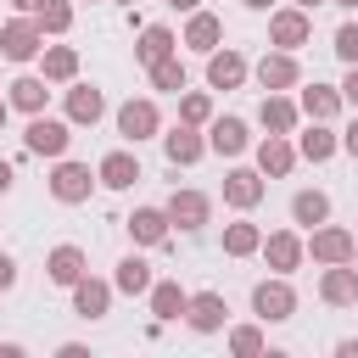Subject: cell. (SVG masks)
I'll use <instances>...</instances> for the list:
<instances>
[{"label":"cell","instance_id":"6da1fadb","mask_svg":"<svg viewBox=\"0 0 358 358\" xmlns=\"http://www.w3.org/2000/svg\"><path fill=\"white\" fill-rule=\"evenodd\" d=\"M67 145H73V123L67 117H45V112L28 117V129H22V151L28 157L56 162V157H67Z\"/></svg>","mask_w":358,"mask_h":358},{"label":"cell","instance_id":"7a4b0ae2","mask_svg":"<svg viewBox=\"0 0 358 358\" xmlns=\"http://www.w3.org/2000/svg\"><path fill=\"white\" fill-rule=\"evenodd\" d=\"M50 201H62V207H84L90 201V190L101 185L95 173H90V162H73V157H56L50 162Z\"/></svg>","mask_w":358,"mask_h":358},{"label":"cell","instance_id":"3957f363","mask_svg":"<svg viewBox=\"0 0 358 358\" xmlns=\"http://www.w3.org/2000/svg\"><path fill=\"white\" fill-rule=\"evenodd\" d=\"M252 319H263V324H285V319H296L291 274H268V280L252 285Z\"/></svg>","mask_w":358,"mask_h":358},{"label":"cell","instance_id":"277c9868","mask_svg":"<svg viewBox=\"0 0 358 358\" xmlns=\"http://www.w3.org/2000/svg\"><path fill=\"white\" fill-rule=\"evenodd\" d=\"M39 50H45V34H39V22L28 17V11H17L6 28H0V62H39Z\"/></svg>","mask_w":358,"mask_h":358},{"label":"cell","instance_id":"5b68a950","mask_svg":"<svg viewBox=\"0 0 358 358\" xmlns=\"http://www.w3.org/2000/svg\"><path fill=\"white\" fill-rule=\"evenodd\" d=\"M112 117H117V134H123L129 145H140V140H157V134H162V112H157V101H151V95H129Z\"/></svg>","mask_w":358,"mask_h":358},{"label":"cell","instance_id":"8992f818","mask_svg":"<svg viewBox=\"0 0 358 358\" xmlns=\"http://www.w3.org/2000/svg\"><path fill=\"white\" fill-rule=\"evenodd\" d=\"M302 246H308V257H313L319 268H324V263H352V257H358L352 229H341V224H330V218H324V224H313Z\"/></svg>","mask_w":358,"mask_h":358},{"label":"cell","instance_id":"52a82bcc","mask_svg":"<svg viewBox=\"0 0 358 358\" xmlns=\"http://www.w3.org/2000/svg\"><path fill=\"white\" fill-rule=\"evenodd\" d=\"M313 39V11L302 6H274L268 11V45L274 50H302Z\"/></svg>","mask_w":358,"mask_h":358},{"label":"cell","instance_id":"ba28073f","mask_svg":"<svg viewBox=\"0 0 358 358\" xmlns=\"http://www.w3.org/2000/svg\"><path fill=\"white\" fill-rule=\"evenodd\" d=\"M162 213H168V224H173V229L196 235V229H207V224H213V196L185 185V190H173V196L162 201Z\"/></svg>","mask_w":358,"mask_h":358},{"label":"cell","instance_id":"9c48e42d","mask_svg":"<svg viewBox=\"0 0 358 358\" xmlns=\"http://www.w3.org/2000/svg\"><path fill=\"white\" fill-rule=\"evenodd\" d=\"M62 112H67L73 129H95V123L106 117V95H101L95 84H78V78H73V84L62 90Z\"/></svg>","mask_w":358,"mask_h":358},{"label":"cell","instance_id":"30bf717a","mask_svg":"<svg viewBox=\"0 0 358 358\" xmlns=\"http://www.w3.org/2000/svg\"><path fill=\"white\" fill-rule=\"evenodd\" d=\"M252 78L263 84V90H296L302 84V62H296V50H263V62L252 67Z\"/></svg>","mask_w":358,"mask_h":358},{"label":"cell","instance_id":"8fae6325","mask_svg":"<svg viewBox=\"0 0 358 358\" xmlns=\"http://www.w3.org/2000/svg\"><path fill=\"white\" fill-rule=\"evenodd\" d=\"M207 151H218V157H241V151H252V129H246V117H235V112H213L207 117Z\"/></svg>","mask_w":358,"mask_h":358},{"label":"cell","instance_id":"7c38bea8","mask_svg":"<svg viewBox=\"0 0 358 358\" xmlns=\"http://www.w3.org/2000/svg\"><path fill=\"white\" fill-rule=\"evenodd\" d=\"M185 324H190L196 336H218V330L229 324V302H224L218 291H190V302H185Z\"/></svg>","mask_w":358,"mask_h":358},{"label":"cell","instance_id":"4fadbf2b","mask_svg":"<svg viewBox=\"0 0 358 358\" xmlns=\"http://www.w3.org/2000/svg\"><path fill=\"white\" fill-rule=\"evenodd\" d=\"M246 73H252V62H246L235 45L207 50V90H241V84H246Z\"/></svg>","mask_w":358,"mask_h":358},{"label":"cell","instance_id":"5bb4252c","mask_svg":"<svg viewBox=\"0 0 358 358\" xmlns=\"http://www.w3.org/2000/svg\"><path fill=\"white\" fill-rule=\"evenodd\" d=\"M157 140H162V157H168L173 168H190V162H201V157H207V134H201V129H190V123H173V129H162Z\"/></svg>","mask_w":358,"mask_h":358},{"label":"cell","instance_id":"9a60e30c","mask_svg":"<svg viewBox=\"0 0 358 358\" xmlns=\"http://www.w3.org/2000/svg\"><path fill=\"white\" fill-rule=\"evenodd\" d=\"M252 151H257V173H263V179H285V173H291V168L302 162V157H296V140H291V134H263V140H257Z\"/></svg>","mask_w":358,"mask_h":358},{"label":"cell","instance_id":"2e32d148","mask_svg":"<svg viewBox=\"0 0 358 358\" xmlns=\"http://www.w3.org/2000/svg\"><path fill=\"white\" fill-rule=\"evenodd\" d=\"M263 263L274 268V274H296L302 268V257H308V246H302V235L296 229H274V235H263Z\"/></svg>","mask_w":358,"mask_h":358},{"label":"cell","instance_id":"e0dca14e","mask_svg":"<svg viewBox=\"0 0 358 358\" xmlns=\"http://www.w3.org/2000/svg\"><path fill=\"white\" fill-rule=\"evenodd\" d=\"M84 274H90V257H84V246L62 241V246H50V252H45V280H50V285L73 291V280H84Z\"/></svg>","mask_w":358,"mask_h":358},{"label":"cell","instance_id":"ac0fdd59","mask_svg":"<svg viewBox=\"0 0 358 358\" xmlns=\"http://www.w3.org/2000/svg\"><path fill=\"white\" fill-rule=\"evenodd\" d=\"M319 302H324V308H358V268H352V263H324V274H319Z\"/></svg>","mask_w":358,"mask_h":358},{"label":"cell","instance_id":"d6986e66","mask_svg":"<svg viewBox=\"0 0 358 358\" xmlns=\"http://www.w3.org/2000/svg\"><path fill=\"white\" fill-rule=\"evenodd\" d=\"M257 123H263L268 134H296V123H302V106H296L285 90H263V101H257Z\"/></svg>","mask_w":358,"mask_h":358},{"label":"cell","instance_id":"ffe728a7","mask_svg":"<svg viewBox=\"0 0 358 358\" xmlns=\"http://www.w3.org/2000/svg\"><path fill=\"white\" fill-rule=\"evenodd\" d=\"M263 196H268V179H263L257 168H229V173H224V201H229L235 213H252Z\"/></svg>","mask_w":358,"mask_h":358},{"label":"cell","instance_id":"44dd1931","mask_svg":"<svg viewBox=\"0 0 358 358\" xmlns=\"http://www.w3.org/2000/svg\"><path fill=\"white\" fill-rule=\"evenodd\" d=\"M112 280H95V274H84V280H73V313L78 319H106L112 313Z\"/></svg>","mask_w":358,"mask_h":358},{"label":"cell","instance_id":"7402d4cb","mask_svg":"<svg viewBox=\"0 0 358 358\" xmlns=\"http://www.w3.org/2000/svg\"><path fill=\"white\" fill-rule=\"evenodd\" d=\"M179 45H190L196 56H207V50H218L224 45V17H213V11H190L185 17V34H179Z\"/></svg>","mask_w":358,"mask_h":358},{"label":"cell","instance_id":"603a6c76","mask_svg":"<svg viewBox=\"0 0 358 358\" xmlns=\"http://www.w3.org/2000/svg\"><path fill=\"white\" fill-rule=\"evenodd\" d=\"M302 95H296V106H302V117H313V123H336L341 117V90L336 84H296Z\"/></svg>","mask_w":358,"mask_h":358},{"label":"cell","instance_id":"cb8c5ba5","mask_svg":"<svg viewBox=\"0 0 358 358\" xmlns=\"http://www.w3.org/2000/svg\"><path fill=\"white\" fill-rule=\"evenodd\" d=\"M123 229H129V241H134V246H162V241L173 235V224H168V213H162V207H134V213L123 218Z\"/></svg>","mask_w":358,"mask_h":358},{"label":"cell","instance_id":"d4e9b609","mask_svg":"<svg viewBox=\"0 0 358 358\" xmlns=\"http://www.w3.org/2000/svg\"><path fill=\"white\" fill-rule=\"evenodd\" d=\"M95 179H101L106 190H134V185H140V157H134V151H106V157L95 162Z\"/></svg>","mask_w":358,"mask_h":358},{"label":"cell","instance_id":"484cf974","mask_svg":"<svg viewBox=\"0 0 358 358\" xmlns=\"http://www.w3.org/2000/svg\"><path fill=\"white\" fill-rule=\"evenodd\" d=\"M173 50H179V34H173L168 22H145L140 39H134V62H140V67H151V62H162V56H173Z\"/></svg>","mask_w":358,"mask_h":358},{"label":"cell","instance_id":"4316f807","mask_svg":"<svg viewBox=\"0 0 358 358\" xmlns=\"http://www.w3.org/2000/svg\"><path fill=\"white\" fill-rule=\"evenodd\" d=\"M336 151H341V134H336L330 123H313V117H308V129L296 134V157H302V162H330Z\"/></svg>","mask_w":358,"mask_h":358},{"label":"cell","instance_id":"83f0119b","mask_svg":"<svg viewBox=\"0 0 358 358\" xmlns=\"http://www.w3.org/2000/svg\"><path fill=\"white\" fill-rule=\"evenodd\" d=\"M6 101H11V112H45V101H50V84L39 78V73H22V78H11L6 84Z\"/></svg>","mask_w":358,"mask_h":358},{"label":"cell","instance_id":"f1b7e54d","mask_svg":"<svg viewBox=\"0 0 358 358\" xmlns=\"http://www.w3.org/2000/svg\"><path fill=\"white\" fill-rule=\"evenodd\" d=\"M151 313H157V324H173V319H185V302H190V291L179 285V280H151Z\"/></svg>","mask_w":358,"mask_h":358},{"label":"cell","instance_id":"f546056e","mask_svg":"<svg viewBox=\"0 0 358 358\" xmlns=\"http://www.w3.org/2000/svg\"><path fill=\"white\" fill-rule=\"evenodd\" d=\"M39 78L45 84H73L78 78V50L73 45H45L39 50Z\"/></svg>","mask_w":358,"mask_h":358},{"label":"cell","instance_id":"4dcf8cb0","mask_svg":"<svg viewBox=\"0 0 358 358\" xmlns=\"http://www.w3.org/2000/svg\"><path fill=\"white\" fill-rule=\"evenodd\" d=\"M151 280H157V274H151V263L129 252V257L117 263V274H112V291H117V296H145V291H151Z\"/></svg>","mask_w":358,"mask_h":358},{"label":"cell","instance_id":"1f68e13d","mask_svg":"<svg viewBox=\"0 0 358 358\" xmlns=\"http://www.w3.org/2000/svg\"><path fill=\"white\" fill-rule=\"evenodd\" d=\"M145 73H151V90H162V95H179V90H190V67L179 62V50H173V56H162V62H151Z\"/></svg>","mask_w":358,"mask_h":358},{"label":"cell","instance_id":"d6a6232c","mask_svg":"<svg viewBox=\"0 0 358 358\" xmlns=\"http://www.w3.org/2000/svg\"><path fill=\"white\" fill-rule=\"evenodd\" d=\"M330 218V196L324 190H296L291 196V224L296 229H313V224H324Z\"/></svg>","mask_w":358,"mask_h":358},{"label":"cell","instance_id":"836d02e7","mask_svg":"<svg viewBox=\"0 0 358 358\" xmlns=\"http://www.w3.org/2000/svg\"><path fill=\"white\" fill-rule=\"evenodd\" d=\"M257 246H263V229L252 218L224 224V257H257Z\"/></svg>","mask_w":358,"mask_h":358},{"label":"cell","instance_id":"e575fe53","mask_svg":"<svg viewBox=\"0 0 358 358\" xmlns=\"http://www.w3.org/2000/svg\"><path fill=\"white\" fill-rule=\"evenodd\" d=\"M34 22H39L45 39H62V34L73 28V0H45V6L34 11Z\"/></svg>","mask_w":358,"mask_h":358},{"label":"cell","instance_id":"d590c367","mask_svg":"<svg viewBox=\"0 0 358 358\" xmlns=\"http://www.w3.org/2000/svg\"><path fill=\"white\" fill-rule=\"evenodd\" d=\"M224 341H229V352H235V358H257V352L268 347L263 319H257V324H229V336H224Z\"/></svg>","mask_w":358,"mask_h":358},{"label":"cell","instance_id":"8d00e7d4","mask_svg":"<svg viewBox=\"0 0 358 358\" xmlns=\"http://www.w3.org/2000/svg\"><path fill=\"white\" fill-rule=\"evenodd\" d=\"M207 117H213V95L207 90H179V123L207 129Z\"/></svg>","mask_w":358,"mask_h":358},{"label":"cell","instance_id":"74e56055","mask_svg":"<svg viewBox=\"0 0 358 358\" xmlns=\"http://www.w3.org/2000/svg\"><path fill=\"white\" fill-rule=\"evenodd\" d=\"M330 50H336V56H341V62L352 67V62H358V22H341V28H336V45H330Z\"/></svg>","mask_w":358,"mask_h":358},{"label":"cell","instance_id":"f35d334b","mask_svg":"<svg viewBox=\"0 0 358 358\" xmlns=\"http://www.w3.org/2000/svg\"><path fill=\"white\" fill-rule=\"evenodd\" d=\"M336 90H341V106H352V112H358V62L347 67V78H341Z\"/></svg>","mask_w":358,"mask_h":358},{"label":"cell","instance_id":"ab89813d","mask_svg":"<svg viewBox=\"0 0 358 358\" xmlns=\"http://www.w3.org/2000/svg\"><path fill=\"white\" fill-rule=\"evenodd\" d=\"M11 285H17V257H11V252H0V296H6Z\"/></svg>","mask_w":358,"mask_h":358},{"label":"cell","instance_id":"60d3db41","mask_svg":"<svg viewBox=\"0 0 358 358\" xmlns=\"http://www.w3.org/2000/svg\"><path fill=\"white\" fill-rule=\"evenodd\" d=\"M341 151H347V157H352V162H358V117H352V123H347V129H341Z\"/></svg>","mask_w":358,"mask_h":358},{"label":"cell","instance_id":"b9f144b4","mask_svg":"<svg viewBox=\"0 0 358 358\" xmlns=\"http://www.w3.org/2000/svg\"><path fill=\"white\" fill-rule=\"evenodd\" d=\"M11 185H17V168H11V162H6V157H0V196H6V190H11Z\"/></svg>","mask_w":358,"mask_h":358},{"label":"cell","instance_id":"7bdbcfd3","mask_svg":"<svg viewBox=\"0 0 358 358\" xmlns=\"http://www.w3.org/2000/svg\"><path fill=\"white\" fill-rule=\"evenodd\" d=\"M336 352H341V358H358V341L347 336V341H336Z\"/></svg>","mask_w":358,"mask_h":358},{"label":"cell","instance_id":"ee69618b","mask_svg":"<svg viewBox=\"0 0 358 358\" xmlns=\"http://www.w3.org/2000/svg\"><path fill=\"white\" fill-rule=\"evenodd\" d=\"M162 6H173V11H185V17H190V11L201 6V0H162Z\"/></svg>","mask_w":358,"mask_h":358},{"label":"cell","instance_id":"f6af8a7d","mask_svg":"<svg viewBox=\"0 0 358 358\" xmlns=\"http://www.w3.org/2000/svg\"><path fill=\"white\" fill-rule=\"evenodd\" d=\"M39 6H45V0H11V11H28V17H34Z\"/></svg>","mask_w":358,"mask_h":358},{"label":"cell","instance_id":"bcb514c9","mask_svg":"<svg viewBox=\"0 0 358 358\" xmlns=\"http://www.w3.org/2000/svg\"><path fill=\"white\" fill-rule=\"evenodd\" d=\"M246 11H274V0H241Z\"/></svg>","mask_w":358,"mask_h":358},{"label":"cell","instance_id":"7dc6e473","mask_svg":"<svg viewBox=\"0 0 358 358\" xmlns=\"http://www.w3.org/2000/svg\"><path fill=\"white\" fill-rule=\"evenodd\" d=\"M6 117H11V101H6V95H0V129H6Z\"/></svg>","mask_w":358,"mask_h":358},{"label":"cell","instance_id":"c3c4849f","mask_svg":"<svg viewBox=\"0 0 358 358\" xmlns=\"http://www.w3.org/2000/svg\"><path fill=\"white\" fill-rule=\"evenodd\" d=\"M291 6H302V11H313V6H324V0H291Z\"/></svg>","mask_w":358,"mask_h":358},{"label":"cell","instance_id":"681fc988","mask_svg":"<svg viewBox=\"0 0 358 358\" xmlns=\"http://www.w3.org/2000/svg\"><path fill=\"white\" fill-rule=\"evenodd\" d=\"M336 6H341V11H358V0H336Z\"/></svg>","mask_w":358,"mask_h":358},{"label":"cell","instance_id":"f907efd6","mask_svg":"<svg viewBox=\"0 0 358 358\" xmlns=\"http://www.w3.org/2000/svg\"><path fill=\"white\" fill-rule=\"evenodd\" d=\"M352 241H358V229H352Z\"/></svg>","mask_w":358,"mask_h":358},{"label":"cell","instance_id":"816d5d0a","mask_svg":"<svg viewBox=\"0 0 358 358\" xmlns=\"http://www.w3.org/2000/svg\"><path fill=\"white\" fill-rule=\"evenodd\" d=\"M90 6H95V0H90Z\"/></svg>","mask_w":358,"mask_h":358}]
</instances>
